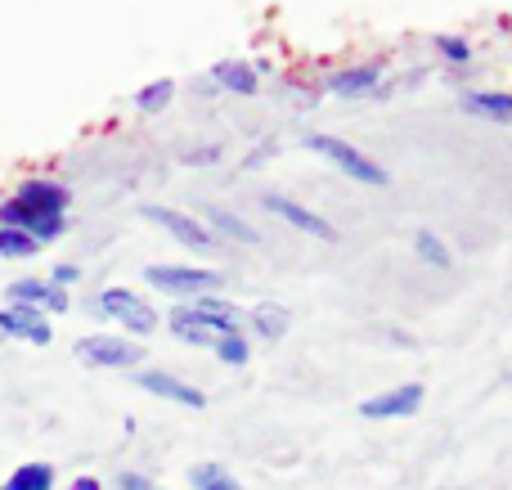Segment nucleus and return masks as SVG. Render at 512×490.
I'll use <instances>...</instances> for the list:
<instances>
[{
  "label": "nucleus",
  "instance_id": "25",
  "mask_svg": "<svg viewBox=\"0 0 512 490\" xmlns=\"http://www.w3.org/2000/svg\"><path fill=\"white\" fill-rule=\"evenodd\" d=\"M441 50H445V59H454V63H463V59H468V41H459V36H445V41H441Z\"/></svg>",
  "mask_w": 512,
  "mask_h": 490
},
{
  "label": "nucleus",
  "instance_id": "2",
  "mask_svg": "<svg viewBox=\"0 0 512 490\" xmlns=\"http://www.w3.org/2000/svg\"><path fill=\"white\" fill-rule=\"evenodd\" d=\"M310 153H319V158H328L333 167H342L351 180H360V185H387V171L378 167V162H369L355 144L337 140V135H310L306 140Z\"/></svg>",
  "mask_w": 512,
  "mask_h": 490
},
{
  "label": "nucleus",
  "instance_id": "21",
  "mask_svg": "<svg viewBox=\"0 0 512 490\" xmlns=\"http://www.w3.org/2000/svg\"><path fill=\"white\" fill-rule=\"evenodd\" d=\"M216 81L225 90H239V95H256V72L243 63H216Z\"/></svg>",
  "mask_w": 512,
  "mask_h": 490
},
{
  "label": "nucleus",
  "instance_id": "12",
  "mask_svg": "<svg viewBox=\"0 0 512 490\" xmlns=\"http://www.w3.org/2000/svg\"><path fill=\"white\" fill-rule=\"evenodd\" d=\"M167 329H171V338H180L185 347H203V351H212V347H216V338H221V333H216L212 324L198 320V315L189 311V302H185V306H176V311L167 315Z\"/></svg>",
  "mask_w": 512,
  "mask_h": 490
},
{
  "label": "nucleus",
  "instance_id": "23",
  "mask_svg": "<svg viewBox=\"0 0 512 490\" xmlns=\"http://www.w3.org/2000/svg\"><path fill=\"white\" fill-rule=\"evenodd\" d=\"M36 248H41V243H36L32 234H23V230H0V257H9V261L36 257Z\"/></svg>",
  "mask_w": 512,
  "mask_h": 490
},
{
  "label": "nucleus",
  "instance_id": "9",
  "mask_svg": "<svg viewBox=\"0 0 512 490\" xmlns=\"http://www.w3.org/2000/svg\"><path fill=\"white\" fill-rule=\"evenodd\" d=\"M418 405H423V387L405 383V387H396V392L369 396V401L360 405V419H409V414H418Z\"/></svg>",
  "mask_w": 512,
  "mask_h": 490
},
{
  "label": "nucleus",
  "instance_id": "7",
  "mask_svg": "<svg viewBox=\"0 0 512 490\" xmlns=\"http://www.w3.org/2000/svg\"><path fill=\"white\" fill-rule=\"evenodd\" d=\"M140 216H144V221H153V225H162V230H167L171 239H180L185 248H194V252L212 248V234H207V225H198L194 216L176 212V207H144Z\"/></svg>",
  "mask_w": 512,
  "mask_h": 490
},
{
  "label": "nucleus",
  "instance_id": "19",
  "mask_svg": "<svg viewBox=\"0 0 512 490\" xmlns=\"http://www.w3.org/2000/svg\"><path fill=\"white\" fill-rule=\"evenodd\" d=\"M207 221H212L216 230L225 234V239H239V243H261V234H256L248 221H239V216H234V212H225V207H207Z\"/></svg>",
  "mask_w": 512,
  "mask_h": 490
},
{
  "label": "nucleus",
  "instance_id": "26",
  "mask_svg": "<svg viewBox=\"0 0 512 490\" xmlns=\"http://www.w3.org/2000/svg\"><path fill=\"white\" fill-rule=\"evenodd\" d=\"M117 490H158V486H153L144 473H122L117 477Z\"/></svg>",
  "mask_w": 512,
  "mask_h": 490
},
{
  "label": "nucleus",
  "instance_id": "11",
  "mask_svg": "<svg viewBox=\"0 0 512 490\" xmlns=\"http://www.w3.org/2000/svg\"><path fill=\"white\" fill-rule=\"evenodd\" d=\"M265 212H274V216H283V221L292 225V230H301V234H310V239H324V243H333L337 239V230L324 221V216H315V212H306L301 203H292V198H279V194H265Z\"/></svg>",
  "mask_w": 512,
  "mask_h": 490
},
{
  "label": "nucleus",
  "instance_id": "18",
  "mask_svg": "<svg viewBox=\"0 0 512 490\" xmlns=\"http://www.w3.org/2000/svg\"><path fill=\"white\" fill-rule=\"evenodd\" d=\"M189 482H194V490H243L239 477H234L230 468H221V464H194Z\"/></svg>",
  "mask_w": 512,
  "mask_h": 490
},
{
  "label": "nucleus",
  "instance_id": "22",
  "mask_svg": "<svg viewBox=\"0 0 512 490\" xmlns=\"http://www.w3.org/2000/svg\"><path fill=\"white\" fill-rule=\"evenodd\" d=\"M171 95H176V81H167V77H162V81H153V86H144L140 95H135V108L153 117V113H162V108L171 104Z\"/></svg>",
  "mask_w": 512,
  "mask_h": 490
},
{
  "label": "nucleus",
  "instance_id": "30",
  "mask_svg": "<svg viewBox=\"0 0 512 490\" xmlns=\"http://www.w3.org/2000/svg\"><path fill=\"white\" fill-rule=\"evenodd\" d=\"M158 490H162V486H158Z\"/></svg>",
  "mask_w": 512,
  "mask_h": 490
},
{
  "label": "nucleus",
  "instance_id": "1",
  "mask_svg": "<svg viewBox=\"0 0 512 490\" xmlns=\"http://www.w3.org/2000/svg\"><path fill=\"white\" fill-rule=\"evenodd\" d=\"M99 315L117 320L126 333H135V338L158 333V311H153L144 297H135L131 288H104V293H99Z\"/></svg>",
  "mask_w": 512,
  "mask_h": 490
},
{
  "label": "nucleus",
  "instance_id": "8",
  "mask_svg": "<svg viewBox=\"0 0 512 490\" xmlns=\"http://www.w3.org/2000/svg\"><path fill=\"white\" fill-rule=\"evenodd\" d=\"M135 383H140L149 396H162V401H171V405H185V410H203V405H207V396L198 392V387H189L185 378H176V374H158V369H140V374H135Z\"/></svg>",
  "mask_w": 512,
  "mask_h": 490
},
{
  "label": "nucleus",
  "instance_id": "3",
  "mask_svg": "<svg viewBox=\"0 0 512 490\" xmlns=\"http://www.w3.org/2000/svg\"><path fill=\"white\" fill-rule=\"evenodd\" d=\"M77 356L86 360L90 369H131L144 360V347L140 342L113 338V333H90V338L77 342Z\"/></svg>",
  "mask_w": 512,
  "mask_h": 490
},
{
  "label": "nucleus",
  "instance_id": "13",
  "mask_svg": "<svg viewBox=\"0 0 512 490\" xmlns=\"http://www.w3.org/2000/svg\"><path fill=\"white\" fill-rule=\"evenodd\" d=\"M189 311H194L198 320L212 324L216 333H243V311L234 302H225V297H194Z\"/></svg>",
  "mask_w": 512,
  "mask_h": 490
},
{
  "label": "nucleus",
  "instance_id": "27",
  "mask_svg": "<svg viewBox=\"0 0 512 490\" xmlns=\"http://www.w3.org/2000/svg\"><path fill=\"white\" fill-rule=\"evenodd\" d=\"M77 279H81L77 266H54V279H50V284H54V288H68V284H77Z\"/></svg>",
  "mask_w": 512,
  "mask_h": 490
},
{
  "label": "nucleus",
  "instance_id": "6",
  "mask_svg": "<svg viewBox=\"0 0 512 490\" xmlns=\"http://www.w3.org/2000/svg\"><path fill=\"white\" fill-rule=\"evenodd\" d=\"M5 297H9V306H27V311H54V315H63L68 311V293L63 288H54L50 279H14V284L5 288Z\"/></svg>",
  "mask_w": 512,
  "mask_h": 490
},
{
  "label": "nucleus",
  "instance_id": "24",
  "mask_svg": "<svg viewBox=\"0 0 512 490\" xmlns=\"http://www.w3.org/2000/svg\"><path fill=\"white\" fill-rule=\"evenodd\" d=\"M414 248H418V257H423L427 266H441V270L450 266V248H445V243L436 239L432 230H418V234H414Z\"/></svg>",
  "mask_w": 512,
  "mask_h": 490
},
{
  "label": "nucleus",
  "instance_id": "17",
  "mask_svg": "<svg viewBox=\"0 0 512 490\" xmlns=\"http://www.w3.org/2000/svg\"><path fill=\"white\" fill-rule=\"evenodd\" d=\"M5 490H54V468L50 464H23L9 473Z\"/></svg>",
  "mask_w": 512,
  "mask_h": 490
},
{
  "label": "nucleus",
  "instance_id": "15",
  "mask_svg": "<svg viewBox=\"0 0 512 490\" xmlns=\"http://www.w3.org/2000/svg\"><path fill=\"white\" fill-rule=\"evenodd\" d=\"M463 108L472 117H490V122L512 126V95H499V90H477V95H463Z\"/></svg>",
  "mask_w": 512,
  "mask_h": 490
},
{
  "label": "nucleus",
  "instance_id": "14",
  "mask_svg": "<svg viewBox=\"0 0 512 490\" xmlns=\"http://www.w3.org/2000/svg\"><path fill=\"white\" fill-rule=\"evenodd\" d=\"M243 320L252 324V333L256 338H265V342H279L283 333H288V311H283L279 302H261V306H252Z\"/></svg>",
  "mask_w": 512,
  "mask_h": 490
},
{
  "label": "nucleus",
  "instance_id": "16",
  "mask_svg": "<svg viewBox=\"0 0 512 490\" xmlns=\"http://www.w3.org/2000/svg\"><path fill=\"white\" fill-rule=\"evenodd\" d=\"M328 90H333V95H369V90H378V68L333 72V77H328Z\"/></svg>",
  "mask_w": 512,
  "mask_h": 490
},
{
  "label": "nucleus",
  "instance_id": "4",
  "mask_svg": "<svg viewBox=\"0 0 512 490\" xmlns=\"http://www.w3.org/2000/svg\"><path fill=\"white\" fill-rule=\"evenodd\" d=\"M153 288H167L176 297H198V293H216L225 284L221 270H203V266H149L144 270Z\"/></svg>",
  "mask_w": 512,
  "mask_h": 490
},
{
  "label": "nucleus",
  "instance_id": "29",
  "mask_svg": "<svg viewBox=\"0 0 512 490\" xmlns=\"http://www.w3.org/2000/svg\"><path fill=\"white\" fill-rule=\"evenodd\" d=\"M0 338H5V333H0Z\"/></svg>",
  "mask_w": 512,
  "mask_h": 490
},
{
  "label": "nucleus",
  "instance_id": "5",
  "mask_svg": "<svg viewBox=\"0 0 512 490\" xmlns=\"http://www.w3.org/2000/svg\"><path fill=\"white\" fill-rule=\"evenodd\" d=\"M14 198L18 207H27V212H41V216H63L68 212V189L59 185V180H45V176H32V180H23V185L14 189Z\"/></svg>",
  "mask_w": 512,
  "mask_h": 490
},
{
  "label": "nucleus",
  "instance_id": "10",
  "mask_svg": "<svg viewBox=\"0 0 512 490\" xmlns=\"http://www.w3.org/2000/svg\"><path fill=\"white\" fill-rule=\"evenodd\" d=\"M0 333H5V338H23V342H32V347H50V338H54L50 320H45L41 311H27V306H5V311H0Z\"/></svg>",
  "mask_w": 512,
  "mask_h": 490
},
{
  "label": "nucleus",
  "instance_id": "20",
  "mask_svg": "<svg viewBox=\"0 0 512 490\" xmlns=\"http://www.w3.org/2000/svg\"><path fill=\"white\" fill-rule=\"evenodd\" d=\"M216 360H221V365H230V369H243L248 365V333H221V338H216Z\"/></svg>",
  "mask_w": 512,
  "mask_h": 490
},
{
  "label": "nucleus",
  "instance_id": "28",
  "mask_svg": "<svg viewBox=\"0 0 512 490\" xmlns=\"http://www.w3.org/2000/svg\"><path fill=\"white\" fill-rule=\"evenodd\" d=\"M68 490H104V486H99V477H77Z\"/></svg>",
  "mask_w": 512,
  "mask_h": 490
}]
</instances>
